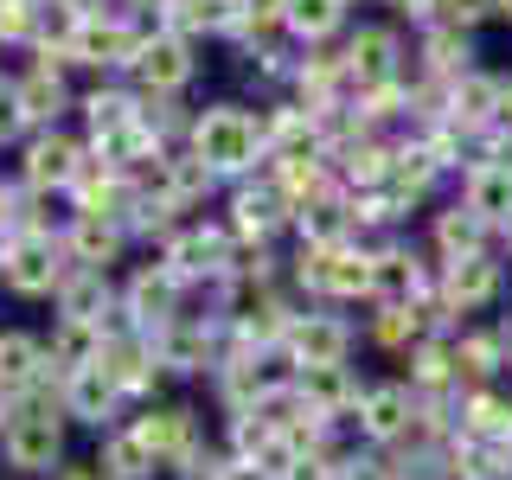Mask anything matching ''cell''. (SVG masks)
Returning <instances> with one entry per match:
<instances>
[{
  "instance_id": "1",
  "label": "cell",
  "mask_w": 512,
  "mask_h": 480,
  "mask_svg": "<svg viewBox=\"0 0 512 480\" xmlns=\"http://www.w3.org/2000/svg\"><path fill=\"white\" fill-rule=\"evenodd\" d=\"M186 154L205 160V173L224 186V180H256L263 173V116H250L244 103H205L192 109V128H186Z\"/></svg>"
},
{
  "instance_id": "2",
  "label": "cell",
  "mask_w": 512,
  "mask_h": 480,
  "mask_svg": "<svg viewBox=\"0 0 512 480\" xmlns=\"http://www.w3.org/2000/svg\"><path fill=\"white\" fill-rule=\"evenodd\" d=\"M0 461L13 474H58L64 468V404L58 384H39V391L13 397V416L0 429Z\"/></svg>"
},
{
  "instance_id": "3",
  "label": "cell",
  "mask_w": 512,
  "mask_h": 480,
  "mask_svg": "<svg viewBox=\"0 0 512 480\" xmlns=\"http://www.w3.org/2000/svg\"><path fill=\"white\" fill-rule=\"evenodd\" d=\"M288 282L308 295V308H346V301H372V244H333V250H295Z\"/></svg>"
},
{
  "instance_id": "4",
  "label": "cell",
  "mask_w": 512,
  "mask_h": 480,
  "mask_svg": "<svg viewBox=\"0 0 512 480\" xmlns=\"http://www.w3.org/2000/svg\"><path fill=\"white\" fill-rule=\"evenodd\" d=\"M436 301V256L410 237H372V308H423Z\"/></svg>"
},
{
  "instance_id": "5",
  "label": "cell",
  "mask_w": 512,
  "mask_h": 480,
  "mask_svg": "<svg viewBox=\"0 0 512 480\" xmlns=\"http://www.w3.org/2000/svg\"><path fill=\"white\" fill-rule=\"evenodd\" d=\"M71 276V250L58 231H20L0 244V288L20 301H52Z\"/></svg>"
},
{
  "instance_id": "6",
  "label": "cell",
  "mask_w": 512,
  "mask_h": 480,
  "mask_svg": "<svg viewBox=\"0 0 512 480\" xmlns=\"http://www.w3.org/2000/svg\"><path fill=\"white\" fill-rule=\"evenodd\" d=\"M500 295H506V256L500 250H480V256H461V263L436 269V308L448 320V333L474 327V314H487Z\"/></svg>"
},
{
  "instance_id": "7",
  "label": "cell",
  "mask_w": 512,
  "mask_h": 480,
  "mask_svg": "<svg viewBox=\"0 0 512 480\" xmlns=\"http://www.w3.org/2000/svg\"><path fill=\"white\" fill-rule=\"evenodd\" d=\"M154 256H160V263H167L186 288H212V282L231 276L237 237H231V224H224V218H186Z\"/></svg>"
},
{
  "instance_id": "8",
  "label": "cell",
  "mask_w": 512,
  "mask_h": 480,
  "mask_svg": "<svg viewBox=\"0 0 512 480\" xmlns=\"http://www.w3.org/2000/svg\"><path fill=\"white\" fill-rule=\"evenodd\" d=\"M116 288H122V320H128L135 333H148V340H154V333H167L173 320L186 314V295H192V288H186L180 276H173V269L160 263V256L135 263V269H128V276H122Z\"/></svg>"
},
{
  "instance_id": "9",
  "label": "cell",
  "mask_w": 512,
  "mask_h": 480,
  "mask_svg": "<svg viewBox=\"0 0 512 480\" xmlns=\"http://www.w3.org/2000/svg\"><path fill=\"white\" fill-rule=\"evenodd\" d=\"M128 429H135V442L148 448V455L160 461V468H173V474H180L186 461L205 448L199 410H192L186 397H160V404H141L135 416H128Z\"/></svg>"
},
{
  "instance_id": "10",
  "label": "cell",
  "mask_w": 512,
  "mask_h": 480,
  "mask_svg": "<svg viewBox=\"0 0 512 480\" xmlns=\"http://www.w3.org/2000/svg\"><path fill=\"white\" fill-rule=\"evenodd\" d=\"M154 20H128V13H90L77 20L71 45H64V64H84V71H135V52L148 39Z\"/></svg>"
},
{
  "instance_id": "11",
  "label": "cell",
  "mask_w": 512,
  "mask_h": 480,
  "mask_svg": "<svg viewBox=\"0 0 512 480\" xmlns=\"http://www.w3.org/2000/svg\"><path fill=\"white\" fill-rule=\"evenodd\" d=\"M340 64H346L352 96L397 84V77H404V64H410L404 26H352V32H346V45H340Z\"/></svg>"
},
{
  "instance_id": "12",
  "label": "cell",
  "mask_w": 512,
  "mask_h": 480,
  "mask_svg": "<svg viewBox=\"0 0 512 480\" xmlns=\"http://www.w3.org/2000/svg\"><path fill=\"white\" fill-rule=\"evenodd\" d=\"M90 167V141L71 128H39L20 148V186L26 192H71Z\"/></svg>"
},
{
  "instance_id": "13",
  "label": "cell",
  "mask_w": 512,
  "mask_h": 480,
  "mask_svg": "<svg viewBox=\"0 0 512 480\" xmlns=\"http://www.w3.org/2000/svg\"><path fill=\"white\" fill-rule=\"evenodd\" d=\"M288 365L295 372H314V365H352V352H359V327L340 314V308H301L295 327H288Z\"/></svg>"
},
{
  "instance_id": "14",
  "label": "cell",
  "mask_w": 512,
  "mask_h": 480,
  "mask_svg": "<svg viewBox=\"0 0 512 480\" xmlns=\"http://www.w3.org/2000/svg\"><path fill=\"white\" fill-rule=\"evenodd\" d=\"M416 416H423V397H416L404 378H372L365 397H359V410H352V436L365 448H397L410 436Z\"/></svg>"
},
{
  "instance_id": "15",
  "label": "cell",
  "mask_w": 512,
  "mask_h": 480,
  "mask_svg": "<svg viewBox=\"0 0 512 480\" xmlns=\"http://www.w3.org/2000/svg\"><path fill=\"white\" fill-rule=\"evenodd\" d=\"M135 90L141 96H160V103H173L192 77H199V45L180 39V32H167V26H148V39H141V52H135Z\"/></svg>"
},
{
  "instance_id": "16",
  "label": "cell",
  "mask_w": 512,
  "mask_h": 480,
  "mask_svg": "<svg viewBox=\"0 0 512 480\" xmlns=\"http://www.w3.org/2000/svg\"><path fill=\"white\" fill-rule=\"evenodd\" d=\"M365 384L372 378H359L352 365H314V372H295V404L314 416V423H327V429H352V410H359V397H365Z\"/></svg>"
},
{
  "instance_id": "17",
  "label": "cell",
  "mask_w": 512,
  "mask_h": 480,
  "mask_svg": "<svg viewBox=\"0 0 512 480\" xmlns=\"http://www.w3.org/2000/svg\"><path fill=\"white\" fill-rule=\"evenodd\" d=\"M288 218H295V205H288V192L269 180V173L231 186V218H224V224H231L237 244H269V237L288 231Z\"/></svg>"
},
{
  "instance_id": "18",
  "label": "cell",
  "mask_w": 512,
  "mask_h": 480,
  "mask_svg": "<svg viewBox=\"0 0 512 480\" xmlns=\"http://www.w3.org/2000/svg\"><path fill=\"white\" fill-rule=\"evenodd\" d=\"M13 96H20L32 135H39V128H58L77 109V90L64 84V58H32L26 71H13Z\"/></svg>"
},
{
  "instance_id": "19",
  "label": "cell",
  "mask_w": 512,
  "mask_h": 480,
  "mask_svg": "<svg viewBox=\"0 0 512 480\" xmlns=\"http://www.w3.org/2000/svg\"><path fill=\"white\" fill-rule=\"evenodd\" d=\"M448 128H461L468 141H480L487 128H500V71H468V77H455V84L442 90V116Z\"/></svg>"
},
{
  "instance_id": "20",
  "label": "cell",
  "mask_w": 512,
  "mask_h": 480,
  "mask_svg": "<svg viewBox=\"0 0 512 480\" xmlns=\"http://www.w3.org/2000/svg\"><path fill=\"white\" fill-rule=\"evenodd\" d=\"M410 64L429 77V84H455V77H468L480 71V45H474V32H461V26H423L416 32V52Z\"/></svg>"
},
{
  "instance_id": "21",
  "label": "cell",
  "mask_w": 512,
  "mask_h": 480,
  "mask_svg": "<svg viewBox=\"0 0 512 480\" xmlns=\"http://www.w3.org/2000/svg\"><path fill=\"white\" fill-rule=\"evenodd\" d=\"M58 404H64V423H84V429H96V436H109V429L122 423L128 397L90 365V372H77V378H64V384H58Z\"/></svg>"
},
{
  "instance_id": "22",
  "label": "cell",
  "mask_w": 512,
  "mask_h": 480,
  "mask_svg": "<svg viewBox=\"0 0 512 480\" xmlns=\"http://www.w3.org/2000/svg\"><path fill=\"white\" fill-rule=\"evenodd\" d=\"M52 320H96V327H116L122 320V288L116 276H96V269H77L71 263V276H64V288L52 295Z\"/></svg>"
},
{
  "instance_id": "23",
  "label": "cell",
  "mask_w": 512,
  "mask_h": 480,
  "mask_svg": "<svg viewBox=\"0 0 512 480\" xmlns=\"http://www.w3.org/2000/svg\"><path fill=\"white\" fill-rule=\"evenodd\" d=\"M135 237L122 231V224H109V218H90V212H77L71 224H64V250H71V263L77 269H96V276H116L122 269V256Z\"/></svg>"
},
{
  "instance_id": "24",
  "label": "cell",
  "mask_w": 512,
  "mask_h": 480,
  "mask_svg": "<svg viewBox=\"0 0 512 480\" xmlns=\"http://www.w3.org/2000/svg\"><path fill=\"white\" fill-rule=\"evenodd\" d=\"M493 244H500V237H493L461 199H448V205L429 212V256H436V269L442 263H461V256H480V250H493Z\"/></svg>"
},
{
  "instance_id": "25",
  "label": "cell",
  "mask_w": 512,
  "mask_h": 480,
  "mask_svg": "<svg viewBox=\"0 0 512 480\" xmlns=\"http://www.w3.org/2000/svg\"><path fill=\"white\" fill-rule=\"evenodd\" d=\"M52 384V359H45V333L0 327V397H26Z\"/></svg>"
},
{
  "instance_id": "26",
  "label": "cell",
  "mask_w": 512,
  "mask_h": 480,
  "mask_svg": "<svg viewBox=\"0 0 512 480\" xmlns=\"http://www.w3.org/2000/svg\"><path fill=\"white\" fill-rule=\"evenodd\" d=\"M455 365H461V391H474V384H500L512 372L500 320H487V327H461L455 333Z\"/></svg>"
},
{
  "instance_id": "27",
  "label": "cell",
  "mask_w": 512,
  "mask_h": 480,
  "mask_svg": "<svg viewBox=\"0 0 512 480\" xmlns=\"http://www.w3.org/2000/svg\"><path fill=\"white\" fill-rule=\"evenodd\" d=\"M455 199L468 205V212L487 224L493 237H500L506 224H512V173H506V167H487V160H480V167H468V173L455 180Z\"/></svg>"
},
{
  "instance_id": "28",
  "label": "cell",
  "mask_w": 512,
  "mask_h": 480,
  "mask_svg": "<svg viewBox=\"0 0 512 480\" xmlns=\"http://www.w3.org/2000/svg\"><path fill=\"white\" fill-rule=\"evenodd\" d=\"M45 359H52V384L90 372V365L103 359V327H96V320H52V333H45Z\"/></svg>"
},
{
  "instance_id": "29",
  "label": "cell",
  "mask_w": 512,
  "mask_h": 480,
  "mask_svg": "<svg viewBox=\"0 0 512 480\" xmlns=\"http://www.w3.org/2000/svg\"><path fill=\"white\" fill-rule=\"evenodd\" d=\"M288 231H295V244H301V250H333V244H352V205H346V192H327V199L295 205Z\"/></svg>"
},
{
  "instance_id": "30",
  "label": "cell",
  "mask_w": 512,
  "mask_h": 480,
  "mask_svg": "<svg viewBox=\"0 0 512 480\" xmlns=\"http://www.w3.org/2000/svg\"><path fill=\"white\" fill-rule=\"evenodd\" d=\"M346 13H352L346 0H295L288 20H282V32L301 45V52H327V45L346 32Z\"/></svg>"
},
{
  "instance_id": "31",
  "label": "cell",
  "mask_w": 512,
  "mask_h": 480,
  "mask_svg": "<svg viewBox=\"0 0 512 480\" xmlns=\"http://www.w3.org/2000/svg\"><path fill=\"white\" fill-rule=\"evenodd\" d=\"M77 116H84V141L109 135V128H122V122L141 116V90L135 84H96V90L77 96Z\"/></svg>"
},
{
  "instance_id": "32",
  "label": "cell",
  "mask_w": 512,
  "mask_h": 480,
  "mask_svg": "<svg viewBox=\"0 0 512 480\" xmlns=\"http://www.w3.org/2000/svg\"><path fill=\"white\" fill-rule=\"evenodd\" d=\"M96 468H103V480H154L160 461L135 442V429L116 423L109 436H96Z\"/></svg>"
},
{
  "instance_id": "33",
  "label": "cell",
  "mask_w": 512,
  "mask_h": 480,
  "mask_svg": "<svg viewBox=\"0 0 512 480\" xmlns=\"http://www.w3.org/2000/svg\"><path fill=\"white\" fill-rule=\"evenodd\" d=\"M0 52H39V0H0Z\"/></svg>"
},
{
  "instance_id": "34",
  "label": "cell",
  "mask_w": 512,
  "mask_h": 480,
  "mask_svg": "<svg viewBox=\"0 0 512 480\" xmlns=\"http://www.w3.org/2000/svg\"><path fill=\"white\" fill-rule=\"evenodd\" d=\"M436 20L442 26H461V32H480L493 20V0H436Z\"/></svg>"
},
{
  "instance_id": "35",
  "label": "cell",
  "mask_w": 512,
  "mask_h": 480,
  "mask_svg": "<svg viewBox=\"0 0 512 480\" xmlns=\"http://www.w3.org/2000/svg\"><path fill=\"white\" fill-rule=\"evenodd\" d=\"M32 141V122H26V109H20V96H13V84L0 90V148H26Z\"/></svg>"
},
{
  "instance_id": "36",
  "label": "cell",
  "mask_w": 512,
  "mask_h": 480,
  "mask_svg": "<svg viewBox=\"0 0 512 480\" xmlns=\"http://www.w3.org/2000/svg\"><path fill=\"white\" fill-rule=\"evenodd\" d=\"M288 7H295V0H244L250 39H276V32H282V20H288Z\"/></svg>"
},
{
  "instance_id": "37",
  "label": "cell",
  "mask_w": 512,
  "mask_h": 480,
  "mask_svg": "<svg viewBox=\"0 0 512 480\" xmlns=\"http://www.w3.org/2000/svg\"><path fill=\"white\" fill-rule=\"evenodd\" d=\"M378 7H391L397 20H410L416 32H423V26H436V0H378Z\"/></svg>"
},
{
  "instance_id": "38",
  "label": "cell",
  "mask_w": 512,
  "mask_h": 480,
  "mask_svg": "<svg viewBox=\"0 0 512 480\" xmlns=\"http://www.w3.org/2000/svg\"><path fill=\"white\" fill-rule=\"evenodd\" d=\"M212 480H269V474H263V468H256V461H237V455H224Z\"/></svg>"
},
{
  "instance_id": "39",
  "label": "cell",
  "mask_w": 512,
  "mask_h": 480,
  "mask_svg": "<svg viewBox=\"0 0 512 480\" xmlns=\"http://www.w3.org/2000/svg\"><path fill=\"white\" fill-rule=\"evenodd\" d=\"M52 480H103V468H96V455H84V461H77V455H64V468H58Z\"/></svg>"
},
{
  "instance_id": "40",
  "label": "cell",
  "mask_w": 512,
  "mask_h": 480,
  "mask_svg": "<svg viewBox=\"0 0 512 480\" xmlns=\"http://www.w3.org/2000/svg\"><path fill=\"white\" fill-rule=\"evenodd\" d=\"M500 128L512 135V71H500Z\"/></svg>"
},
{
  "instance_id": "41",
  "label": "cell",
  "mask_w": 512,
  "mask_h": 480,
  "mask_svg": "<svg viewBox=\"0 0 512 480\" xmlns=\"http://www.w3.org/2000/svg\"><path fill=\"white\" fill-rule=\"evenodd\" d=\"M493 20H512V0H493Z\"/></svg>"
},
{
  "instance_id": "42",
  "label": "cell",
  "mask_w": 512,
  "mask_h": 480,
  "mask_svg": "<svg viewBox=\"0 0 512 480\" xmlns=\"http://www.w3.org/2000/svg\"><path fill=\"white\" fill-rule=\"evenodd\" d=\"M500 250H506V263H512V224H506V231H500Z\"/></svg>"
},
{
  "instance_id": "43",
  "label": "cell",
  "mask_w": 512,
  "mask_h": 480,
  "mask_svg": "<svg viewBox=\"0 0 512 480\" xmlns=\"http://www.w3.org/2000/svg\"><path fill=\"white\" fill-rule=\"evenodd\" d=\"M7 416H13V397H0V429H7Z\"/></svg>"
},
{
  "instance_id": "44",
  "label": "cell",
  "mask_w": 512,
  "mask_h": 480,
  "mask_svg": "<svg viewBox=\"0 0 512 480\" xmlns=\"http://www.w3.org/2000/svg\"><path fill=\"white\" fill-rule=\"evenodd\" d=\"M346 7H359V0H346Z\"/></svg>"
}]
</instances>
